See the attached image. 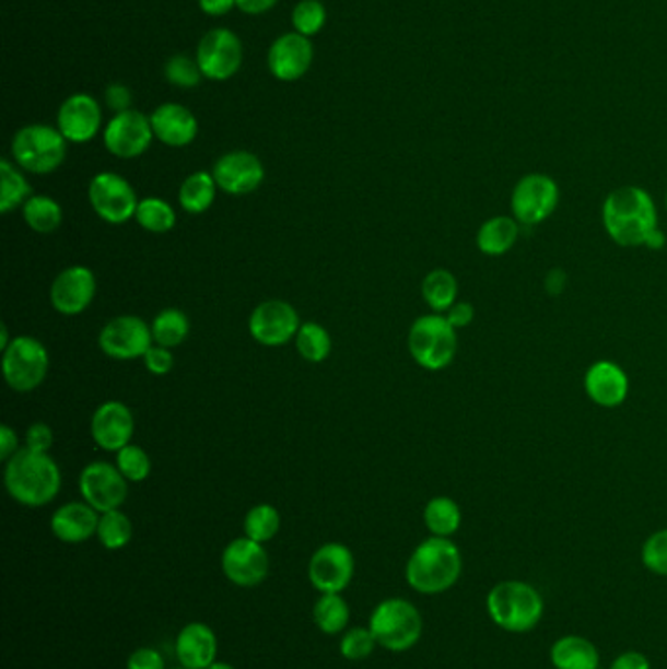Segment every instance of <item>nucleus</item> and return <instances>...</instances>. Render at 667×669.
Instances as JSON below:
<instances>
[{
    "label": "nucleus",
    "mask_w": 667,
    "mask_h": 669,
    "mask_svg": "<svg viewBox=\"0 0 667 669\" xmlns=\"http://www.w3.org/2000/svg\"><path fill=\"white\" fill-rule=\"evenodd\" d=\"M560 204V186L545 173H530L519 178L511 192V212L520 225L547 222Z\"/></svg>",
    "instance_id": "1a4fd4ad"
},
{
    "label": "nucleus",
    "mask_w": 667,
    "mask_h": 669,
    "mask_svg": "<svg viewBox=\"0 0 667 669\" xmlns=\"http://www.w3.org/2000/svg\"><path fill=\"white\" fill-rule=\"evenodd\" d=\"M552 664L557 669H597L599 654L589 641L582 636H564L552 646Z\"/></svg>",
    "instance_id": "c85d7f7f"
},
{
    "label": "nucleus",
    "mask_w": 667,
    "mask_h": 669,
    "mask_svg": "<svg viewBox=\"0 0 667 669\" xmlns=\"http://www.w3.org/2000/svg\"><path fill=\"white\" fill-rule=\"evenodd\" d=\"M126 669H165V660L153 648H138L128 658Z\"/></svg>",
    "instance_id": "de8ad7c7"
},
{
    "label": "nucleus",
    "mask_w": 667,
    "mask_h": 669,
    "mask_svg": "<svg viewBox=\"0 0 667 669\" xmlns=\"http://www.w3.org/2000/svg\"><path fill=\"white\" fill-rule=\"evenodd\" d=\"M331 334L316 321H306L296 334V349L300 356L307 363H324L331 354Z\"/></svg>",
    "instance_id": "c9c22d12"
},
{
    "label": "nucleus",
    "mask_w": 667,
    "mask_h": 669,
    "mask_svg": "<svg viewBox=\"0 0 667 669\" xmlns=\"http://www.w3.org/2000/svg\"><path fill=\"white\" fill-rule=\"evenodd\" d=\"M67 143L63 133L46 124L20 128L10 145L12 161L32 175H51L66 163Z\"/></svg>",
    "instance_id": "20e7f679"
},
{
    "label": "nucleus",
    "mask_w": 667,
    "mask_h": 669,
    "mask_svg": "<svg viewBox=\"0 0 667 669\" xmlns=\"http://www.w3.org/2000/svg\"><path fill=\"white\" fill-rule=\"evenodd\" d=\"M98 347L114 361L143 359L153 347L151 326L138 316L114 317L101 329Z\"/></svg>",
    "instance_id": "ddd939ff"
},
{
    "label": "nucleus",
    "mask_w": 667,
    "mask_h": 669,
    "mask_svg": "<svg viewBox=\"0 0 667 669\" xmlns=\"http://www.w3.org/2000/svg\"><path fill=\"white\" fill-rule=\"evenodd\" d=\"M520 223L513 215H493L480 225L476 245L488 257H501L519 242Z\"/></svg>",
    "instance_id": "bb28decb"
},
{
    "label": "nucleus",
    "mask_w": 667,
    "mask_h": 669,
    "mask_svg": "<svg viewBox=\"0 0 667 669\" xmlns=\"http://www.w3.org/2000/svg\"><path fill=\"white\" fill-rule=\"evenodd\" d=\"M155 140L167 148H186L198 136V120L185 104L165 103L149 116Z\"/></svg>",
    "instance_id": "b1692460"
},
{
    "label": "nucleus",
    "mask_w": 667,
    "mask_h": 669,
    "mask_svg": "<svg viewBox=\"0 0 667 669\" xmlns=\"http://www.w3.org/2000/svg\"><path fill=\"white\" fill-rule=\"evenodd\" d=\"M354 576V556L341 542H327L314 552L307 566L312 586L321 594H341Z\"/></svg>",
    "instance_id": "dca6fc26"
},
{
    "label": "nucleus",
    "mask_w": 667,
    "mask_h": 669,
    "mask_svg": "<svg viewBox=\"0 0 667 669\" xmlns=\"http://www.w3.org/2000/svg\"><path fill=\"white\" fill-rule=\"evenodd\" d=\"M646 249L650 251H659V249H664L666 247V235L662 230H654V232L650 233L648 242L644 245Z\"/></svg>",
    "instance_id": "4d7b16f0"
},
{
    "label": "nucleus",
    "mask_w": 667,
    "mask_h": 669,
    "mask_svg": "<svg viewBox=\"0 0 667 669\" xmlns=\"http://www.w3.org/2000/svg\"><path fill=\"white\" fill-rule=\"evenodd\" d=\"M128 480L110 462L94 460L83 468L79 476V492L83 502L98 513L120 509L128 500Z\"/></svg>",
    "instance_id": "f8f14e48"
},
{
    "label": "nucleus",
    "mask_w": 667,
    "mask_h": 669,
    "mask_svg": "<svg viewBox=\"0 0 667 669\" xmlns=\"http://www.w3.org/2000/svg\"><path fill=\"white\" fill-rule=\"evenodd\" d=\"M196 61L208 81H230L242 69V39L230 28L210 30L198 44Z\"/></svg>",
    "instance_id": "9b49d317"
},
{
    "label": "nucleus",
    "mask_w": 667,
    "mask_h": 669,
    "mask_svg": "<svg viewBox=\"0 0 667 669\" xmlns=\"http://www.w3.org/2000/svg\"><path fill=\"white\" fill-rule=\"evenodd\" d=\"M222 570L235 586H259L269 576V554L260 542L242 537L223 550Z\"/></svg>",
    "instance_id": "a211bd4d"
},
{
    "label": "nucleus",
    "mask_w": 667,
    "mask_h": 669,
    "mask_svg": "<svg viewBox=\"0 0 667 669\" xmlns=\"http://www.w3.org/2000/svg\"><path fill=\"white\" fill-rule=\"evenodd\" d=\"M280 525H282V519H280L279 509L269 503H260L245 515L243 530L247 539L265 544L279 535Z\"/></svg>",
    "instance_id": "e433bc0d"
},
{
    "label": "nucleus",
    "mask_w": 667,
    "mask_h": 669,
    "mask_svg": "<svg viewBox=\"0 0 667 669\" xmlns=\"http://www.w3.org/2000/svg\"><path fill=\"white\" fill-rule=\"evenodd\" d=\"M448 324L458 329L470 326L476 317V307L470 302H456L455 306L450 307L445 314Z\"/></svg>",
    "instance_id": "8fccbe9b"
},
{
    "label": "nucleus",
    "mask_w": 667,
    "mask_h": 669,
    "mask_svg": "<svg viewBox=\"0 0 667 669\" xmlns=\"http://www.w3.org/2000/svg\"><path fill=\"white\" fill-rule=\"evenodd\" d=\"M565 282H567V277H565L564 270L552 269L548 272L547 279H545V289H547L550 296H558V294L564 292Z\"/></svg>",
    "instance_id": "6e6d98bb"
},
{
    "label": "nucleus",
    "mask_w": 667,
    "mask_h": 669,
    "mask_svg": "<svg viewBox=\"0 0 667 669\" xmlns=\"http://www.w3.org/2000/svg\"><path fill=\"white\" fill-rule=\"evenodd\" d=\"M103 128V108L86 93H74L57 110V130L69 143H89Z\"/></svg>",
    "instance_id": "aec40b11"
},
{
    "label": "nucleus",
    "mask_w": 667,
    "mask_h": 669,
    "mask_svg": "<svg viewBox=\"0 0 667 669\" xmlns=\"http://www.w3.org/2000/svg\"><path fill=\"white\" fill-rule=\"evenodd\" d=\"M101 513L86 502L66 503L51 517V532L67 544H81L93 539L98 530Z\"/></svg>",
    "instance_id": "a878e982"
},
{
    "label": "nucleus",
    "mask_w": 667,
    "mask_h": 669,
    "mask_svg": "<svg viewBox=\"0 0 667 669\" xmlns=\"http://www.w3.org/2000/svg\"><path fill=\"white\" fill-rule=\"evenodd\" d=\"M96 296V279L93 270L83 265H74L57 274L49 300L61 316H79L93 304Z\"/></svg>",
    "instance_id": "412c9836"
},
{
    "label": "nucleus",
    "mask_w": 667,
    "mask_h": 669,
    "mask_svg": "<svg viewBox=\"0 0 667 669\" xmlns=\"http://www.w3.org/2000/svg\"><path fill=\"white\" fill-rule=\"evenodd\" d=\"M136 222L140 223L141 227L149 233H167L175 227L176 212L173 206L168 204L163 198L149 196L140 200L138 212H136Z\"/></svg>",
    "instance_id": "58836bf2"
},
{
    "label": "nucleus",
    "mask_w": 667,
    "mask_h": 669,
    "mask_svg": "<svg viewBox=\"0 0 667 669\" xmlns=\"http://www.w3.org/2000/svg\"><path fill=\"white\" fill-rule=\"evenodd\" d=\"M175 652L183 668H210L218 656V636L208 624H186L176 636Z\"/></svg>",
    "instance_id": "393cba45"
},
{
    "label": "nucleus",
    "mask_w": 667,
    "mask_h": 669,
    "mask_svg": "<svg viewBox=\"0 0 667 669\" xmlns=\"http://www.w3.org/2000/svg\"><path fill=\"white\" fill-rule=\"evenodd\" d=\"M584 388L587 398L599 408L612 409L622 406L629 391L631 382L621 364L612 361H597L585 372Z\"/></svg>",
    "instance_id": "5701e85b"
},
{
    "label": "nucleus",
    "mask_w": 667,
    "mask_h": 669,
    "mask_svg": "<svg viewBox=\"0 0 667 669\" xmlns=\"http://www.w3.org/2000/svg\"><path fill=\"white\" fill-rule=\"evenodd\" d=\"M302 327L296 307L284 300H267L253 309L249 317L250 337L262 347H280L296 339Z\"/></svg>",
    "instance_id": "2eb2a0df"
},
{
    "label": "nucleus",
    "mask_w": 667,
    "mask_h": 669,
    "mask_svg": "<svg viewBox=\"0 0 667 669\" xmlns=\"http://www.w3.org/2000/svg\"><path fill=\"white\" fill-rule=\"evenodd\" d=\"M133 429L136 421L131 409L118 400L104 401L91 419V437L106 453H118L131 445Z\"/></svg>",
    "instance_id": "4be33fe9"
},
{
    "label": "nucleus",
    "mask_w": 667,
    "mask_h": 669,
    "mask_svg": "<svg viewBox=\"0 0 667 669\" xmlns=\"http://www.w3.org/2000/svg\"><path fill=\"white\" fill-rule=\"evenodd\" d=\"M235 2H237V9L242 10L243 14L259 16V14H265L270 9H274L279 0H235Z\"/></svg>",
    "instance_id": "5fc2aeb1"
},
{
    "label": "nucleus",
    "mask_w": 667,
    "mask_h": 669,
    "mask_svg": "<svg viewBox=\"0 0 667 669\" xmlns=\"http://www.w3.org/2000/svg\"><path fill=\"white\" fill-rule=\"evenodd\" d=\"M327 10L321 0H300L292 10V26L302 36L314 37L324 30Z\"/></svg>",
    "instance_id": "ea45409f"
},
{
    "label": "nucleus",
    "mask_w": 667,
    "mask_h": 669,
    "mask_svg": "<svg viewBox=\"0 0 667 669\" xmlns=\"http://www.w3.org/2000/svg\"><path fill=\"white\" fill-rule=\"evenodd\" d=\"M408 351L421 368L445 371L455 361L458 334L443 314H426L409 327Z\"/></svg>",
    "instance_id": "39448f33"
},
{
    "label": "nucleus",
    "mask_w": 667,
    "mask_h": 669,
    "mask_svg": "<svg viewBox=\"0 0 667 669\" xmlns=\"http://www.w3.org/2000/svg\"><path fill=\"white\" fill-rule=\"evenodd\" d=\"M421 296L433 314H446L458 302V280L450 270H431L421 284Z\"/></svg>",
    "instance_id": "c756f323"
},
{
    "label": "nucleus",
    "mask_w": 667,
    "mask_h": 669,
    "mask_svg": "<svg viewBox=\"0 0 667 669\" xmlns=\"http://www.w3.org/2000/svg\"><path fill=\"white\" fill-rule=\"evenodd\" d=\"M106 98V106L110 108L114 114H120V111L131 110V91L126 84H110L104 93Z\"/></svg>",
    "instance_id": "09e8293b"
},
{
    "label": "nucleus",
    "mask_w": 667,
    "mask_h": 669,
    "mask_svg": "<svg viewBox=\"0 0 667 669\" xmlns=\"http://www.w3.org/2000/svg\"><path fill=\"white\" fill-rule=\"evenodd\" d=\"M376 638L372 634L371 626L368 629H351L343 634L341 644H339V650L344 660L361 661L371 658L372 652L376 648Z\"/></svg>",
    "instance_id": "37998d69"
},
{
    "label": "nucleus",
    "mask_w": 667,
    "mask_h": 669,
    "mask_svg": "<svg viewBox=\"0 0 667 669\" xmlns=\"http://www.w3.org/2000/svg\"><path fill=\"white\" fill-rule=\"evenodd\" d=\"M218 188L232 196H245L259 190L265 183V165L250 151H230L215 161L212 168Z\"/></svg>",
    "instance_id": "f3484780"
},
{
    "label": "nucleus",
    "mask_w": 667,
    "mask_h": 669,
    "mask_svg": "<svg viewBox=\"0 0 667 669\" xmlns=\"http://www.w3.org/2000/svg\"><path fill=\"white\" fill-rule=\"evenodd\" d=\"M22 218L32 232L54 233L63 223V208L49 196L36 195L22 206Z\"/></svg>",
    "instance_id": "473e14b6"
},
{
    "label": "nucleus",
    "mask_w": 667,
    "mask_h": 669,
    "mask_svg": "<svg viewBox=\"0 0 667 669\" xmlns=\"http://www.w3.org/2000/svg\"><path fill=\"white\" fill-rule=\"evenodd\" d=\"M351 619L349 603L339 594H324L314 607V621L325 634H339Z\"/></svg>",
    "instance_id": "f704fd0d"
},
{
    "label": "nucleus",
    "mask_w": 667,
    "mask_h": 669,
    "mask_svg": "<svg viewBox=\"0 0 667 669\" xmlns=\"http://www.w3.org/2000/svg\"><path fill=\"white\" fill-rule=\"evenodd\" d=\"M153 140L155 133L149 116L133 108L114 114L103 133L104 148L118 159L141 157Z\"/></svg>",
    "instance_id": "4468645a"
},
{
    "label": "nucleus",
    "mask_w": 667,
    "mask_h": 669,
    "mask_svg": "<svg viewBox=\"0 0 667 669\" xmlns=\"http://www.w3.org/2000/svg\"><path fill=\"white\" fill-rule=\"evenodd\" d=\"M26 446L37 453H49L54 446V431L47 423H34L26 429Z\"/></svg>",
    "instance_id": "49530a36"
},
{
    "label": "nucleus",
    "mask_w": 667,
    "mask_h": 669,
    "mask_svg": "<svg viewBox=\"0 0 667 669\" xmlns=\"http://www.w3.org/2000/svg\"><path fill=\"white\" fill-rule=\"evenodd\" d=\"M165 77L171 84H175L178 89H195L202 81V71L198 61L185 54H178L167 59L165 63Z\"/></svg>",
    "instance_id": "79ce46f5"
},
{
    "label": "nucleus",
    "mask_w": 667,
    "mask_h": 669,
    "mask_svg": "<svg viewBox=\"0 0 667 669\" xmlns=\"http://www.w3.org/2000/svg\"><path fill=\"white\" fill-rule=\"evenodd\" d=\"M463 574V554L450 539L423 540L408 560L406 579L419 594L436 595L455 586Z\"/></svg>",
    "instance_id": "7ed1b4c3"
},
{
    "label": "nucleus",
    "mask_w": 667,
    "mask_h": 669,
    "mask_svg": "<svg viewBox=\"0 0 667 669\" xmlns=\"http://www.w3.org/2000/svg\"><path fill=\"white\" fill-rule=\"evenodd\" d=\"M0 212L10 214L32 198V186L22 175L19 165L9 159L0 161Z\"/></svg>",
    "instance_id": "7c9ffc66"
},
{
    "label": "nucleus",
    "mask_w": 667,
    "mask_h": 669,
    "mask_svg": "<svg viewBox=\"0 0 667 669\" xmlns=\"http://www.w3.org/2000/svg\"><path fill=\"white\" fill-rule=\"evenodd\" d=\"M188 333H190L188 316L176 307H167L159 312L151 321L153 343L165 347V349H175L178 344L185 343Z\"/></svg>",
    "instance_id": "72a5a7b5"
},
{
    "label": "nucleus",
    "mask_w": 667,
    "mask_h": 669,
    "mask_svg": "<svg viewBox=\"0 0 667 669\" xmlns=\"http://www.w3.org/2000/svg\"><path fill=\"white\" fill-rule=\"evenodd\" d=\"M19 450V435H16V431L9 427V425H2L0 427V458L4 462H9L10 458L16 455Z\"/></svg>",
    "instance_id": "3c124183"
},
{
    "label": "nucleus",
    "mask_w": 667,
    "mask_h": 669,
    "mask_svg": "<svg viewBox=\"0 0 667 669\" xmlns=\"http://www.w3.org/2000/svg\"><path fill=\"white\" fill-rule=\"evenodd\" d=\"M89 202L103 222L121 225L136 218L140 198L128 178L104 171L94 175L89 185Z\"/></svg>",
    "instance_id": "9d476101"
},
{
    "label": "nucleus",
    "mask_w": 667,
    "mask_h": 669,
    "mask_svg": "<svg viewBox=\"0 0 667 669\" xmlns=\"http://www.w3.org/2000/svg\"><path fill=\"white\" fill-rule=\"evenodd\" d=\"M131 537H133V525L126 513H121L120 509L101 513L96 539L101 540L104 549H126L130 544Z\"/></svg>",
    "instance_id": "4c0bfd02"
},
{
    "label": "nucleus",
    "mask_w": 667,
    "mask_h": 669,
    "mask_svg": "<svg viewBox=\"0 0 667 669\" xmlns=\"http://www.w3.org/2000/svg\"><path fill=\"white\" fill-rule=\"evenodd\" d=\"M10 343H12V339H10L9 327H7V324H2L0 326V349L7 351Z\"/></svg>",
    "instance_id": "13d9d810"
},
{
    "label": "nucleus",
    "mask_w": 667,
    "mask_h": 669,
    "mask_svg": "<svg viewBox=\"0 0 667 669\" xmlns=\"http://www.w3.org/2000/svg\"><path fill=\"white\" fill-rule=\"evenodd\" d=\"M143 364H145V368H148L151 374H155V376H165V374L173 371V366H175V356L171 353V349H165V347H159V344L153 343V347H151L148 353H145V356H143Z\"/></svg>",
    "instance_id": "a18cd8bd"
},
{
    "label": "nucleus",
    "mask_w": 667,
    "mask_h": 669,
    "mask_svg": "<svg viewBox=\"0 0 667 669\" xmlns=\"http://www.w3.org/2000/svg\"><path fill=\"white\" fill-rule=\"evenodd\" d=\"M178 669H186V668H178Z\"/></svg>",
    "instance_id": "680f3d73"
},
{
    "label": "nucleus",
    "mask_w": 667,
    "mask_h": 669,
    "mask_svg": "<svg viewBox=\"0 0 667 669\" xmlns=\"http://www.w3.org/2000/svg\"><path fill=\"white\" fill-rule=\"evenodd\" d=\"M423 520H425V527L431 530L433 537L448 539V537L455 535L456 530L460 529L463 512H460V505L455 500H450L446 495H438V497H433L431 502L426 503Z\"/></svg>",
    "instance_id": "2f4dec72"
},
{
    "label": "nucleus",
    "mask_w": 667,
    "mask_h": 669,
    "mask_svg": "<svg viewBox=\"0 0 667 669\" xmlns=\"http://www.w3.org/2000/svg\"><path fill=\"white\" fill-rule=\"evenodd\" d=\"M666 208H667V192H666Z\"/></svg>",
    "instance_id": "052dcab7"
},
{
    "label": "nucleus",
    "mask_w": 667,
    "mask_h": 669,
    "mask_svg": "<svg viewBox=\"0 0 667 669\" xmlns=\"http://www.w3.org/2000/svg\"><path fill=\"white\" fill-rule=\"evenodd\" d=\"M314 56L316 51L309 37L288 32L272 42L267 54V66L274 79L282 83H294L312 69Z\"/></svg>",
    "instance_id": "6ab92c4d"
},
{
    "label": "nucleus",
    "mask_w": 667,
    "mask_h": 669,
    "mask_svg": "<svg viewBox=\"0 0 667 669\" xmlns=\"http://www.w3.org/2000/svg\"><path fill=\"white\" fill-rule=\"evenodd\" d=\"M642 562L650 572L667 576V529L658 530L644 542Z\"/></svg>",
    "instance_id": "c03bdc74"
},
{
    "label": "nucleus",
    "mask_w": 667,
    "mask_h": 669,
    "mask_svg": "<svg viewBox=\"0 0 667 669\" xmlns=\"http://www.w3.org/2000/svg\"><path fill=\"white\" fill-rule=\"evenodd\" d=\"M206 669H235V668H233V666H230V664H225V661H213L212 666Z\"/></svg>",
    "instance_id": "bf43d9fd"
},
{
    "label": "nucleus",
    "mask_w": 667,
    "mask_h": 669,
    "mask_svg": "<svg viewBox=\"0 0 667 669\" xmlns=\"http://www.w3.org/2000/svg\"><path fill=\"white\" fill-rule=\"evenodd\" d=\"M371 631L382 648L406 652L418 644L423 634V619L416 605L406 599H386L371 614Z\"/></svg>",
    "instance_id": "0eeeda50"
},
{
    "label": "nucleus",
    "mask_w": 667,
    "mask_h": 669,
    "mask_svg": "<svg viewBox=\"0 0 667 669\" xmlns=\"http://www.w3.org/2000/svg\"><path fill=\"white\" fill-rule=\"evenodd\" d=\"M602 227L619 247H644L658 230V210L642 186H621L607 195L601 208Z\"/></svg>",
    "instance_id": "f257e3e1"
},
{
    "label": "nucleus",
    "mask_w": 667,
    "mask_h": 669,
    "mask_svg": "<svg viewBox=\"0 0 667 669\" xmlns=\"http://www.w3.org/2000/svg\"><path fill=\"white\" fill-rule=\"evenodd\" d=\"M488 613L503 631H533L545 613L537 589L525 582H503L488 595Z\"/></svg>",
    "instance_id": "423d86ee"
},
{
    "label": "nucleus",
    "mask_w": 667,
    "mask_h": 669,
    "mask_svg": "<svg viewBox=\"0 0 667 669\" xmlns=\"http://www.w3.org/2000/svg\"><path fill=\"white\" fill-rule=\"evenodd\" d=\"M198 7L208 16L218 19V16H225L233 9H237V2L235 0H198Z\"/></svg>",
    "instance_id": "603ef678"
},
{
    "label": "nucleus",
    "mask_w": 667,
    "mask_h": 669,
    "mask_svg": "<svg viewBox=\"0 0 667 669\" xmlns=\"http://www.w3.org/2000/svg\"><path fill=\"white\" fill-rule=\"evenodd\" d=\"M218 190L220 188L212 173L198 171L183 180L178 188V204L188 214H204L215 202Z\"/></svg>",
    "instance_id": "cd10ccee"
},
{
    "label": "nucleus",
    "mask_w": 667,
    "mask_h": 669,
    "mask_svg": "<svg viewBox=\"0 0 667 669\" xmlns=\"http://www.w3.org/2000/svg\"><path fill=\"white\" fill-rule=\"evenodd\" d=\"M61 470L49 453L20 448L4 468V485L14 502L24 507H44L61 490Z\"/></svg>",
    "instance_id": "f03ea898"
},
{
    "label": "nucleus",
    "mask_w": 667,
    "mask_h": 669,
    "mask_svg": "<svg viewBox=\"0 0 667 669\" xmlns=\"http://www.w3.org/2000/svg\"><path fill=\"white\" fill-rule=\"evenodd\" d=\"M49 372V353L42 341L30 334L14 337L7 351H2V374L10 388L28 394L39 388Z\"/></svg>",
    "instance_id": "6e6552de"
},
{
    "label": "nucleus",
    "mask_w": 667,
    "mask_h": 669,
    "mask_svg": "<svg viewBox=\"0 0 667 669\" xmlns=\"http://www.w3.org/2000/svg\"><path fill=\"white\" fill-rule=\"evenodd\" d=\"M116 468L128 482H143L151 474V458L141 446H124L116 453Z\"/></svg>",
    "instance_id": "a19ab883"
},
{
    "label": "nucleus",
    "mask_w": 667,
    "mask_h": 669,
    "mask_svg": "<svg viewBox=\"0 0 667 669\" xmlns=\"http://www.w3.org/2000/svg\"><path fill=\"white\" fill-rule=\"evenodd\" d=\"M611 669H650V661L640 652H627L612 661Z\"/></svg>",
    "instance_id": "864d4df0"
}]
</instances>
